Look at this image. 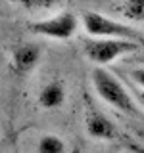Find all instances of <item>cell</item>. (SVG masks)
<instances>
[{
    "label": "cell",
    "instance_id": "obj_5",
    "mask_svg": "<svg viewBox=\"0 0 144 153\" xmlns=\"http://www.w3.org/2000/svg\"><path fill=\"white\" fill-rule=\"evenodd\" d=\"M40 57H42V50L37 44H33V42H23V44L16 46L12 50V56H10V69H12L14 75L25 76L40 63Z\"/></svg>",
    "mask_w": 144,
    "mask_h": 153
},
{
    "label": "cell",
    "instance_id": "obj_8",
    "mask_svg": "<svg viewBox=\"0 0 144 153\" xmlns=\"http://www.w3.org/2000/svg\"><path fill=\"white\" fill-rule=\"evenodd\" d=\"M67 143L58 134H42L37 142V153H65Z\"/></svg>",
    "mask_w": 144,
    "mask_h": 153
},
{
    "label": "cell",
    "instance_id": "obj_3",
    "mask_svg": "<svg viewBox=\"0 0 144 153\" xmlns=\"http://www.w3.org/2000/svg\"><path fill=\"white\" fill-rule=\"evenodd\" d=\"M140 42L134 40H121V38H85L83 40V52L86 59L96 67H104L112 61L119 59L121 56L136 54L140 52Z\"/></svg>",
    "mask_w": 144,
    "mask_h": 153
},
{
    "label": "cell",
    "instance_id": "obj_4",
    "mask_svg": "<svg viewBox=\"0 0 144 153\" xmlns=\"http://www.w3.org/2000/svg\"><path fill=\"white\" fill-rule=\"evenodd\" d=\"M27 27L38 36H46L52 40H67V38L75 36L77 29H79V17L73 12H62L52 17L31 21Z\"/></svg>",
    "mask_w": 144,
    "mask_h": 153
},
{
    "label": "cell",
    "instance_id": "obj_2",
    "mask_svg": "<svg viewBox=\"0 0 144 153\" xmlns=\"http://www.w3.org/2000/svg\"><path fill=\"white\" fill-rule=\"evenodd\" d=\"M81 21H83L85 31L92 38H121V40L134 42H140L144 38L142 33L131 27L129 23L117 21V19L108 17L100 12H92V10H85L81 13Z\"/></svg>",
    "mask_w": 144,
    "mask_h": 153
},
{
    "label": "cell",
    "instance_id": "obj_7",
    "mask_svg": "<svg viewBox=\"0 0 144 153\" xmlns=\"http://www.w3.org/2000/svg\"><path fill=\"white\" fill-rule=\"evenodd\" d=\"M65 84L64 80L54 79L48 80V82L38 90V105L42 109H58L62 107L65 102Z\"/></svg>",
    "mask_w": 144,
    "mask_h": 153
},
{
    "label": "cell",
    "instance_id": "obj_12",
    "mask_svg": "<svg viewBox=\"0 0 144 153\" xmlns=\"http://www.w3.org/2000/svg\"><path fill=\"white\" fill-rule=\"evenodd\" d=\"M134 100L140 105V109H144V90H134Z\"/></svg>",
    "mask_w": 144,
    "mask_h": 153
},
{
    "label": "cell",
    "instance_id": "obj_9",
    "mask_svg": "<svg viewBox=\"0 0 144 153\" xmlns=\"http://www.w3.org/2000/svg\"><path fill=\"white\" fill-rule=\"evenodd\" d=\"M117 10L129 21L144 23V0H123Z\"/></svg>",
    "mask_w": 144,
    "mask_h": 153
},
{
    "label": "cell",
    "instance_id": "obj_11",
    "mask_svg": "<svg viewBox=\"0 0 144 153\" xmlns=\"http://www.w3.org/2000/svg\"><path fill=\"white\" fill-rule=\"evenodd\" d=\"M129 76H131V80L136 86H140V90H144V65L133 67V69L129 71Z\"/></svg>",
    "mask_w": 144,
    "mask_h": 153
},
{
    "label": "cell",
    "instance_id": "obj_13",
    "mask_svg": "<svg viewBox=\"0 0 144 153\" xmlns=\"http://www.w3.org/2000/svg\"><path fill=\"white\" fill-rule=\"evenodd\" d=\"M133 61H140V63L144 65V54H142V56H138V57H134V59H133Z\"/></svg>",
    "mask_w": 144,
    "mask_h": 153
},
{
    "label": "cell",
    "instance_id": "obj_6",
    "mask_svg": "<svg viewBox=\"0 0 144 153\" xmlns=\"http://www.w3.org/2000/svg\"><path fill=\"white\" fill-rule=\"evenodd\" d=\"M85 130L94 140H117L119 138V132L112 119L94 107H88L85 113Z\"/></svg>",
    "mask_w": 144,
    "mask_h": 153
},
{
    "label": "cell",
    "instance_id": "obj_14",
    "mask_svg": "<svg viewBox=\"0 0 144 153\" xmlns=\"http://www.w3.org/2000/svg\"><path fill=\"white\" fill-rule=\"evenodd\" d=\"M140 46H142V50H144V38H142V40H140Z\"/></svg>",
    "mask_w": 144,
    "mask_h": 153
},
{
    "label": "cell",
    "instance_id": "obj_10",
    "mask_svg": "<svg viewBox=\"0 0 144 153\" xmlns=\"http://www.w3.org/2000/svg\"><path fill=\"white\" fill-rule=\"evenodd\" d=\"M25 12H44V10H54L62 4V0H12Z\"/></svg>",
    "mask_w": 144,
    "mask_h": 153
},
{
    "label": "cell",
    "instance_id": "obj_1",
    "mask_svg": "<svg viewBox=\"0 0 144 153\" xmlns=\"http://www.w3.org/2000/svg\"><path fill=\"white\" fill-rule=\"evenodd\" d=\"M92 84L100 100H104L108 105L117 109L119 113L127 117H142V109L136 103V100L129 94V90L117 80V76L110 73L104 67H94L92 69Z\"/></svg>",
    "mask_w": 144,
    "mask_h": 153
}]
</instances>
